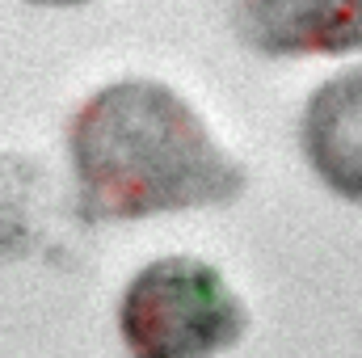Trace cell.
<instances>
[{"instance_id":"obj_1","label":"cell","mask_w":362,"mask_h":358,"mask_svg":"<svg viewBox=\"0 0 362 358\" xmlns=\"http://www.w3.org/2000/svg\"><path fill=\"white\" fill-rule=\"evenodd\" d=\"M68 161L93 224L223 207L249 185L198 110L160 81H114L93 93L68 122Z\"/></svg>"},{"instance_id":"obj_4","label":"cell","mask_w":362,"mask_h":358,"mask_svg":"<svg viewBox=\"0 0 362 358\" xmlns=\"http://www.w3.org/2000/svg\"><path fill=\"white\" fill-rule=\"evenodd\" d=\"M299 144L312 173L337 198L362 202V64L329 76L308 97Z\"/></svg>"},{"instance_id":"obj_5","label":"cell","mask_w":362,"mask_h":358,"mask_svg":"<svg viewBox=\"0 0 362 358\" xmlns=\"http://www.w3.org/2000/svg\"><path fill=\"white\" fill-rule=\"evenodd\" d=\"M30 4H51V8H76V4H93V0H30Z\"/></svg>"},{"instance_id":"obj_2","label":"cell","mask_w":362,"mask_h":358,"mask_svg":"<svg viewBox=\"0 0 362 358\" xmlns=\"http://www.w3.org/2000/svg\"><path fill=\"white\" fill-rule=\"evenodd\" d=\"M118 333L131 358H215L249 333V308L198 258H160L122 291Z\"/></svg>"},{"instance_id":"obj_3","label":"cell","mask_w":362,"mask_h":358,"mask_svg":"<svg viewBox=\"0 0 362 358\" xmlns=\"http://www.w3.org/2000/svg\"><path fill=\"white\" fill-rule=\"evenodd\" d=\"M236 34L262 55L362 51V0H236Z\"/></svg>"}]
</instances>
